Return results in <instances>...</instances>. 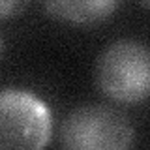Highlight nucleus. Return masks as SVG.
I'll use <instances>...</instances> for the list:
<instances>
[{
  "mask_svg": "<svg viewBox=\"0 0 150 150\" xmlns=\"http://www.w3.org/2000/svg\"><path fill=\"white\" fill-rule=\"evenodd\" d=\"M96 84L116 103H139L150 98V49L133 38L115 40L100 53Z\"/></svg>",
  "mask_w": 150,
  "mask_h": 150,
  "instance_id": "1",
  "label": "nucleus"
},
{
  "mask_svg": "<svg viewBox=\"0 0 150 150\" xmlns=\"http://www.w3.org/2000/svg\"><path fill=\"white\" fill-rule=\"evenodd\" d=\"M53 135L49 105L25 88L0 90V150H45Z\"/></svg>",
  "mask_w": 150,
  "mask_h": 150,
  "instance_id": "3",
  "label": "nucleus"
},
{
  "mask_svg": "<svg viewBox=\"0 0 150 150\" xmlns=\"http://www.w3.org/2000/svg\"><path fill=\"white\" fill-rule=\"evenodd\" d=\"M2 54H4V38L0 34V58H2Z\"/></svg>",
  "mask_w": 150,
  "mask_h": 150,
  "instance_id": "6",
  "label": "nucleus"
},
{
  "mask_svg": "<svg viewBox=\"0 0 150 150\" xmlns=\"http://www.w3.org/2000/svg\"><path fill=\"white\" fill-rule=\"evenodd\" d=\"M25 4L19 0H0V19H8V17H15L19 15V11H23Z\"/></svg>",
  "mask_w": 150,
  "mask_h": 150,
  "instance_id": "5",
  "label": "nucleus"
},
{
  "mask_svg": "<svg viewBox=\"0 0 150 150\" xmlns=\"http://www.w3.org/2000/svg\"><path fill=\"white\" fill-rule=\"evenodd\" d=\"M135 128L115 107L79 105L64 116L60 126L62 150H131Z\"/></svg>",
  "mask_w": 150,
  "mask_h": 150,
  "instance_id": "2",
  "label": "nucleus"
},
{
  "mask_svg": "<svg viewBox=\"0 0 150 150\" xmlns=\"http://www.w3.org/2000/svg\"><path fill=\"white\" fill-rule=\"evenodd\" d=\"M143 6H144V8H148V9H150V2H143Z\"/></svg>",
  "mask_w": 150,
  "mask_h": 150,
  "instance_id": "7",
  "label": "nucleus"
},
{
  "mask_svg": "<svg viewBox=\"0 0 150 150\" xmlns=\"http://www.w3.org/2000/svg\"><path fill=\"white\" fill-rule=\"evenodd\" d=\"M118 8L115 0H83V2H54L43 4V9L54 19H62L75 25H96L112 15Z\"/></svg>",
  "mask_w": 150,
  "mask_h": 150,
  "instance_id": "4",
  "label": "nucleus"
}]
</instances>
